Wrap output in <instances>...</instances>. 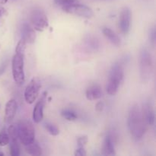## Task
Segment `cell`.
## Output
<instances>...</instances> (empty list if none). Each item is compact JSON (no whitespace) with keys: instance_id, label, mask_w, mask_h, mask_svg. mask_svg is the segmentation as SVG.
Wrapping results in <instances>:
<instances>
[{"instance_id":"cell-1","label":"cell","mask_w":156,"mask_h":156,"mask_svg":"<svg viewBox=\"0 0 156 156\" xmlns=\"http://www.w3.org/2000/svg\"><path fill=\"white\" fill-rule=\"evenodd\" d=\"M127 123L133 139L135 140H141L146 133L147 124L143 117L141 108L136 104L132 105L129 109Z\"/></svg>"},{"instance_id":"cell-2","label":"cell","mask_w":156,"mask_h":156,"mask_svg":"<svg viewBox=\"0 0 156 156\" xmlns=\"http://www.w3.org/2000/svg\"><path fill=\"white\" fill-rule=\"evenodd\" d=\"M26 43L21 39L17 44L15 49V54L14 55L12 61V76L15 82L18 85H22L25 82L24 65V52L26 48Z\"/></svg>"},{"instance_id":"cell-3","label":"cell","mask_w":156,"mask_h":156,"mask_svg":"<svg viewBox=\"0 0 156 156\" xmlns=\"http://www.w3.org/2000/svg\"><path fill=\"white\" fill-rule=\"evenodd\" d=\"M124 77L123 66L121 62H117L113 64L109 73L106 85L107 92L110 95H115L119 89L120 84L123 82Z\"/></svg>"},{"instance_id":"cell-4","label":"cell","mask_w":156,"mask_h":156,"mask_svg":"<svg viewBox=\"0 0 156 156\" xmlns=\"http://www.w3.org/2000/svg\"><path fill=\"white\" fill-rule=\"evenodd\" d=\"M153 70L152 57L149 51L143 48L140 52V78L143 83L149 82Z\"/></svg>"},{"instance_id":"cell-5","label":"cell","mask_w":156,"mask_h":156,"mask_svg":"<svg viewBox=\"0 0 156 156\" xmlns=\"http://www.w3.org/2000/svg\"><path fill=\"white\" fill-rule=\"evenodd\" d=\"M16 129L18 140L24 146H27L35 140V129L30 120L19 121L16 126Z\"/></svg>"},{"instance_id":"cell-6","label":"cell","mask_w":156,"mask_h":156,"mask_svg":"<svg viewBox=\"0 0 156 156\" xmlns=\"http://www.w3.org/2000/svg\"><path fill=\"white\" fill-rule=\"evenodd\" d=\"M30 20L34 30L43 31L48 27V18L41 9H34L30 12Z\"/></svg>"},{"instance_id":"cell-7","label":"cell","mask_w":156,"mask_h":156,"mask_svg":"<svg viewBox=\"0 0 156 156\" xmlns=\"http://www.w3.org/2000/svg\"><path fill=\"white\" fill-rule=\"evenodd\" d=\"M62 9L66 13L82 17V18H90L93 16V12L89 7L85 5L79 4V3L63 6Z\"/></svg>"},{"instance_id":"cell-8","label":"cell","mask_w":156,"mask_h":156,"mask_svg":"<svg viewBox=\"0 0 156 156\" xmlns=\"http://www.w3.org/2000/svg\"><path fill=\"white\" fill-rule=\"evenodd\" d=\"M41 82L37 78H33L28 85H27L24 91V99L27 104H33L36 101L38 94H39L40 88H41Z\"/></svg>"},{"instance_id":"cell-9","label":"cell","mask_w":156,"mask_h":156,"mask_svg":"<svg viewBox=\"0 0 156 156\" xmlns=\"http://www.w3.org/2000/svg\"><path fill=\"white\" fill-rule=\"evenodd\" d=\"M8 134L9 136L10 143V154L12 156H18L20 155V145L18 143V133L16 126L11 125L8 129Z\"/></svg>"},{"instance_id":"cell-10","label":"cell","mask_w":156,"mask_h":156,"mask_svg":"<svg viewBox=\"0 0 156 156\" xmlns=\"http://www.w3.org/2000/svg\"><path fill=\"white\" fill-rule=\"evenodd\" d=\"M131 12L129 8L124 7L122 9L119 18V27L123 34L126 35L130 30Z\"/></svg>"},{"instance_id":"cell-11","label":"cell","mask_w":156,"mask_h":156,"mask_svg":"<svg viewBox=\"0 0 156 156\" xmlns=\"http://www.w3.org/2000/svg\"><path fill=\"white\" fill-rule=\"evenodd\" d=\"M46 97H47V92H44L42 94L41 98L39 99L35 105L33 111V120L35 123H38L42 121L44 118V108L46 102Z\"/></svg>"},{"instance_id":"cell-12","label":"cell","mask_w":156,"mask_h":156,"mask_svg":"<svg viewBox=\"0 0 156 156\" xmlns=\"http://www.w3.org/2000/svg\"><path fill=\"white\" fill-rule=\"evenodd\" d=\"M83 47L87 52L95 53L100 50L101 44L96 37L91 34L87 35L83 40Z\"/></svg>"},{"instance_id":"cell-13","label":"cell","mask_w":156,"mask_h":156,"mask_svg":"<svg viewBox=\"0 0 156 156\" xmlns=\"http://www.w3.org/2000/svg\"><path fill=\"white\" fill-rule=\"evenodd\" d=\"M21 39L26 44H33L36 40V33L31 26L27 23H24L21 27Z\"/></svg>"},{"instance_id":"cell-14","label":"cell","mask_w":156,"mask_h":156,"mask_svg":"<svg viewBox=\"0 0 156 156\" xmlns=\"http://www.w3.org/2000/svg\"><path fill=\"white\" fill-rule=\"evenodd\" d=\"M141 110L146 124L152 126L155 123V111L151 104H146Z\"/></svg>"},{"instance_id":"cell-15","label":"cell","mask_w":156,"mask_h":156,"mask_svg":"<svg viewBox=\"0 0 156 156\" xmlns=\"http://www.w3.org/2000/svg\"><path fill=\"white\" fill-rule=\"evenodd\" d=\"M85 94H86V98L88 100L94 101L100 99L102 97L103 93H102V90L100 85L98 84H94L87 88Z\"/></svg>"},{"instance_id":"cell-16","label":"cell","mask_w":156,"mask_h":156,"mask_svg":"<svg viewBox=\"0 0 156 156\" xmlns=\"http://www.w3.org/2000/svg\"><path fill=\"white\" fill-rule=\"evenodd\" d=\"M18 105L15 99H11L6 103L5 114V120L8 123L12 121L15 117L17 111Z\"/></svg>"},{"instance_id":"cell-17","label":"cell","mask_w":156,"mask_h":156,"mask_svg":"<svg viewBox=\"0 0 156 156\" xmlns=\"http://www.w3.org/2000/svg\"><path fill=\"white\" fill-rule=\"evenodd\" d=\"M115 143L109 135H107L102 146V154L104 155H115Z\"/></svg>"},{"instance_id":"cell-18","label":"cell","mask_w":156,"mask_h":156,"mask_svg":"<svg viewBox=\"0 0 156 156\" xmlns=\"http://www.w3.org/2000/svg\"><path fill=\"white\" fill-rule=\"evenodd\" d=\"M102 32H103V34L105 35V37L109 40L111 44L117 46V47H120V44H121V41H120L118 35L114 30H111V28H108V27H104Z\"/></svg>"},{"instance_id":"cell-19","label":"cell","mask_w":156,"mask_h":156,"mask_svg":"<svg viewBox=\"0 0 156 156\" xmlns=\"http://www.w3.org/2000/svg\"><path fill=\"white\" fill-rule=\"evenodd\" d=\"M25 150L29 155H42V149L39 146L37 142L34 141L32 142L30 144L24 146Z\"/></svg>"},{"instance_id":"cell-20","label":"cell","mask_w":156,"mask_h":156,"mask_svg":"<svg viewBox=\"0 0 156 156\" xmlns=\"http://www.w3.org/2000/svg\"><path fill=\"white\" fill-rule=\"evenodd\" d=\"M61 115L64 117L65 119H66L67 120H69V121H73V120H76L77 119V114L74 111L70 109H66L61 112Z\"/></svg>"},{"instance_id":"cell-21","label":"cell","mask_w":156,"mask_h":156,"mask_svg":"<svg viewBox=\"0 0 156 156\" xmlns=\"http://www.w3.org/2000/svg\"><path fill=\"white\" fill-rule=\"evenodd\" d=\"M44 127L46 128V129L47 130V132H48L50 135L57 136L58 134L59 133V129H58V128L56 127L55 125L52 124V123H48V122H47V123H44Z\"/></svg>"},{"instance_id":"cell-22","label":"cell","mask_w":156,"mask_h":156,"mask_svg":"<svg viewBox=\"0 0 156 156\" xmlns=\"http://www.w3.org/2000/svg\"><path fill=\"white\" fill-rule=\"evenodd\" d=\"M9 144V136L5 131L0 132V146H5Z\"/></svg>"},{"instance_id":"cell-23","label":"cell","mask_w":156,"mask_h":156,"mask_svg":"<svg viewBox=\"0 0 156 156\" xmlns=\"http://www.w3.org/2000/svg\"><path fill=\"white\" fill-rule=\"evenodd\" d=\"M79 0H54V3L57 5L63 7V6L69 5L78 3Z\"/></svg>"},{"instance_id":"cell-24","label":"cell","mask_w":156,"mask_h":156,"mask_svg":"<svg viewBox=\"0 0 156 156\" xmlns=\"http://www.w3.org/2000/svg\"><path fill=\"white\" fill-rule=\"evenodd\" d=\"M149 41H150V43L152 44V45L155 46V41H156V30H155V26L151 27L150 30H149Z\"/></svg>"},{"instance_id":"cell-25","label":"cell","mask_w":156,"mask_h":156,"mask_svg":"<svg viewBox=\"0 0 156 156\" xmlns=\"http://www.w3.org/2000/svg\"><path fill=\"white\" fill-rule=\"evenodd\" d=\"M77 143L79 147H84L88 143V136H79L77 140Z\"/></svg>"},{"instance_id":"cell-26","label":"cell","mask_w":156,"mask_h":156,"mask_svg":"<svg viewBox=\"0 0 156 156\" xmlns=\"http://www.w3.org/2000/svg\"><path fill=\"white\" fill-rule=\"evenodd\" d=\"M8 64H9L8 59H5V60L2 61L1 62V64H0V76H2L5 73V71L6 68L8 66Z\"/></svg>"},{"instance_id":"cell-27","label":"cell","mask_w":156,"mask_h":156,"mask_svg":"<svg viewBox=\"0 0 156 156\" xmlns=\"http://www.w3.org/2000/svg\"><path fill=\"white\" fill-rule=\"evenodd\" d=\"M86 154V151L84 149V147H79L75 152V155L76 156H85Z\"/></svg>"},{"instance_id":"cell-28","label":"cell","mask_w":156,"mask_h":156,"mask_svg":"<svg viewBox=\"0 0 156 156\" xmlns=\"http://www.w3.org/2000/svg\"><path fill=\"white\" fill-rule=\"evenodd\" d=\"M95 110H96V111H98V112H101V111L104 110V103L103 102L100 101V102H98V103H97V105H96V106H95Z\"/></svg>"},{"instance_id":"cell-29","label":"cell","mask_w":156,"mask_h":156,"mask_svg":"<svg viewBox=\"0 0 156 156\" xmlns=\"http://www.w3.org/2000/svg\"><path fill=\"white\" fill-rule=\"evenodd\" d=\"M5 14V9L3 7H2V6H0V17L4 15Z\"/></svg>"},{"instance_id":"cell-30","label":"cell","mask_w":156,"mask_h":156,"mask_svg":"<svg viewBox=\"0 0 156 156\" xmlns=\"http://www.w3.org/2000/svg\"><path fill=\"white\" fill-rule=\"evenodd\" d=\"M8 0H0V4H5Z\"/></svg>"},{"instance_id":"cell-31","label":"cell","mask_w":156,"mask_h":156,"mask_svg":"<svg viewBox=\"0 0 156 156\" xmlns=\"http://www.w3.org/2000/svg\"><path fill=\"white\" fill-rule=\"evenodd\" d=\"M0 155H1V156H3V155H4V154H3L2 152H1V151H0Z\"/></svg>"}]
</instances>
